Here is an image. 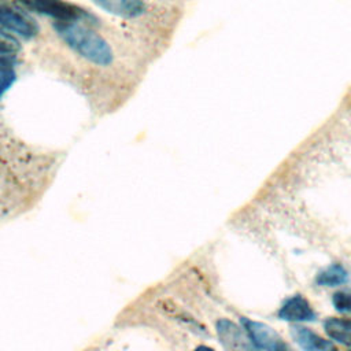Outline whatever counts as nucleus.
I'll return each instance as SVG.
<instances>
[{
    "instance_id": "nucleus-1",
    "label": "nucleus",
    "mask_w": 351,
    "mask_h": 351,
    "mask_svg": "<svg viewBox=\"0 0 351 351\" xmlns=\"http://www.w3.org/2000/svg\"><path fill=\"white\" fill-rule=\"evenodd\" d=\"M58 36L77 55L97 66H108L114 60L110 44L95 30L78 21H56L53 25Z\"/></svg>"
},
{
    "instance_id": "nucleus-2",
    "label": "nucleus",
    "mask_w": 351,
    "mask_h": 351,
    "mask_svg": "<svg viewBox=\"0 0 351 351\" xmlns=\"http://www.w3.org/2000/svg\"><path fill=\"white\" fill-rule=\"evenodd\" d=\"M15 3L30 12L51 16L59 22L81 21L89 16L84 8L66 0H15Z\"/></svg>"
},
{
    "instance_id": "nucleus-3",
    "label": "nucleus",
    "mask_w": 351,
    "mask_h": 351,
    "mask_svg": "<svg viewBox=\"0 0 351 351\" xmlns=\"http://www.w3.org/2000/svg\"><path fill=\"white\" fill-rule=\"evenodd\" d=\"M0 30L14 33L26 40L38 34L36 22L4 0H0Z\"/></svg>"
},
{
    "instance_id": "nucleus-4",
    "label": "nucleus",
    "mask_w": 351,
    "mask_h": 351,
    "mask_svg": "<svg viewBox=\"0 0 351 351\" xmlns=\"http://www.w3.org/2000/svg\"><path fill=\"white\" fill-rule=\"evenodd\" d=\"M241 325L245 330L252 347L259 350H284L287 348L285 343L280 337V335L263 322H258L245 317H241Z\"/></svg>"
},
{
    "instance_id": "nucleus-5",
    "label": "nucleus",
    "mask_w": 351,
    "mask_h": 351,
    "mask_svg": "<svg viewBox=\"0 0 351 351\" xmlns=\"http://www.w3.org/2000/svg\"><path fill=\"white\" fill-rule=\"evenodd\" d=\"M277 317L288 322H306L314 321L315 313L310 303L307 302V299H304L300 295H293L281 304Z\"/></svg>"
},
{
    "instance_id": "nucleus-6",
    "label": "nucleus",
    "mask_w": 351,
    "mask_h": 351,
    "mask_svg": "<svg viewBox=\"0 0 351 351\" xmlns=\"http://www.w3.org/2000/svg\"><path fill=\"white\" fill-rule=\"evenodd\" d=\"M101 10L121 18H136L145 11L143 0H93Z\"/></svg>"
},
{
    "instance_id": "nucleus-7",
    "label": "nucleus",
    "mask_w": 351,
    "mask_h": 351,
    "mask_svg": "<svg viewBox=\"0 0 351 351\" xmlns=\"http://www.w3.org/2000/svg\"><path fill=\"white\" fill-rule=\"evenodd\" d=\"M217 332H218L219 340L223 343V346L226 348H250V347H252V344H248L250 339H248L245 330L243 332L241 328H239L232 321H228V319L218 321Z\"/></svg>"
},
{
    "instance_id": "nucleus-8",
    "label": "nucleus",
    "mask_w": 351,
    "mask_h": 351,
    "mask_svg": "<svg viewBox=\"0 0 351 351\" xmlns=\"http://www.w3.org/2000/svg\"><path fill=\"white\" fill-rule=\"evenodd\" d=\"M291 336L295 343L306 351H326L333 348V344L329 340L322 339L311 329L300 325L291 328Z\"/></svg>"
},
{
    "instance_id": "nucleus-9",
    "label": "nucleus",
    "mask_w": 351,
    "mask_h": 351,
    "mask_svg": "<svg viewBox=\"0 0 351 351\" xmlns=\"http://www.w3.org/2000/svg\"><path fill=\"white\" fill-rule=\"evenodd\" d=\"M324 330L333 341L351 347V319L336 317L326 318L324 321Z\"/></svg>"
},
{
    "instance_id": "nucleus-10",
    "label": "nucleus",
    "mask_w": 351,
    "mask_h": 351,
    "mask_svg": "<svg viewBox=\"0 0 351 351\" xmlns=\"http://www.w3.org/2000/svg\"><path fill=\"white\" fill-rule=\"evenodd\" d=\"M350 280V273L340 263H333L322 269L315 276V284L319 287H340Z\"/></svg>"
},
{
    "instance_id": "nucleus-11",
    "label": "nucleus",
    "mask_w": 351,
    "mask_h": 351,
    "mask_svg": "<svg viewBox=\"0 0 351 351\" xmlns=\"http://www.w3.org/2000/svg\"><path fill=\"white\" fill-rule=\"evenodd\" d=\"M16 47L4 38H0V73L14 70L16 62Z\"/></svg>"
},
{
    "instance_id": "nucleus-12",
    "label": "nucleus",
    "mask_w": 351,
    "mask_h": 351,
    "mask_svg": "<svg viewBox=\"0 0 351 351\" xmlns=\"http://www.w3.org/2000/svg\"><path fill=\"white\" fill-rule=\"evenodd\" d=\"M333 307L340 313H351V293L336 292L332 298Z\"/></svg>"
}]
</instances>
